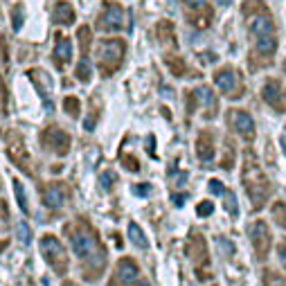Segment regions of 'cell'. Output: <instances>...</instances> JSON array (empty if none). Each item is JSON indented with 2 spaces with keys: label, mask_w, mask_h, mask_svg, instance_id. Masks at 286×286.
<instances>
[{
  "label": "cell",
  "mask_w": 286,
  "mask_h": 286,
  "mask_svg": "<svg viewBox=\"0 0 286 286\" xmlns=\"http://www.w3.org/2000/svg\"><path fill=\"white\" fill-rule=\"evenodd\" d=\"M185 2H187L190 7H198V5H203L205 0H185Z\"/></svg>",
  "instance_id": "obj_39"
},
{
  "label": "cell",
  "mask_w": 286,
  "mask_h": 286,
  "mask_svg": "<svg viewBox=\"0 0 286 286\" xmlns=\"http://www.w3.org/2000/svg\"><path fill=\"white\" fill-rule=\"evenodd\" d=\"M250 32L254 34V36H266V34H272V20L270 16H254L252 20H250Z\"/></svg>",
  "instance_id": "obj_16"
},
{
  "label": "cell",
  "mask_w": 286,
  "mask_h": 286,
  "mask_svg": "<svg viewBox=\"0 0 286 286\" xmlns=\"http://www.w3.org/2000/svg\"><path fill=\"white\" fill-rule=\"evenodd\" d=\"M97 56H100L102 72L108 77V74L120 66V61H122V56H124V43L118 41V38H113V41H110V38H108V41H102L100 48H97Z\"/></svg>",
  "instance_id": "obj_4"
},
{
  "label": "cell",
  "mask_w": 286,
  "mask_h": 286,
  "mask_svg": "<svg viewBox=\"0 0 286 286\" xmlns=\"http://www.w3.org/2000/svg\"><path fill=\"white\" fill-rule=\"evenodd\" d=\"M54 18H56V23L70 25L74 20V10L68 5V2H64V0H61L59 5L54 7Z\"/></svg>",
  "instance_id": "obj_18"
},
{
  "label": "cell",
  "mask_w": 286,
  "mask_h": 286,
  "mask_svg": "<svg viewBox=\"0 0 286 286\" xmlns=\"http://www.w3.org/2000/svg\"><path fill=\"white\" fill-rule=\"evenodd\" d=\"M214 84H216V88H218L221 92H226V95H232V90H234V72H232L230 68L218 70V72L214 74Z\"/></svg>",
  "instance_id": "obj_15"
},
{
  "label": "cell",
  "mask_w": 286,
  "mask_h": 286,
  "mask_svg": "<svg viewBox=\"0 0 286 286\" xmlns=\"http://www.w3.org/2000/svg\"><path fill=\"white\" fill-rule=\"evenodd\" d=\"M270 212H272V218H275L277 226L286 230V203L284 200H275V205L270 208Z\"/></svg>",
  "instance_id": "obj_21"
},
{
  "label": "cell",
  "mask_w": 286,
  "mask_h": 286,
  "mask_svg": "<svg viewBox=\"0 0 286 286\" xmlns=\"http://www.w3.org/2000/svg\"><path fill=\"white\" fill-rule=\"evenodd\" d=\"M122 162H124V167H126L128 172H140V164H138V160L133 158V156H124Z\"/></svg>",
  "instance_id": "obj_33"
},
{
  "label": "cell",
  "mask_w": 286,
  "mask_h": 286,
  "mask_svg": "<svg viewBox=\"0 0 286 286\" xmlns=\"http://www.w3.org/2000/svg\"><path fill=\"white\" fill-rule=\"evenodd\" d=\"M14 192H16V198H18L20 210H23V212L28 214V212H30V205H28V196H25V192H23V185H20V180H14Z\"/></svg>",
  "instance_id": "obj_25"
},
{
  "label": "cell",
  "mask_w": 286,
  "mask_h": 286,
  "mask_svg": "<svg viewBox=\"0 0 286 286\" xmlns=\"http://www.w3.org/2000/svg\"><path fill=\"white\" fill-rule=\"evenodd\" d=\"M10 158L16 162V167H20L25 174L34 176L32 158L28 156V151H25V144H23V142H12V144H10Z\"/></svg>",
  "instance_id": "obj_9"
},
{
  "label": "cell",
  "mask_w": 286,
  "mask_h": 286,
  "mask_svg": "<svg viewBox=\"0 0 286 286\" xmlns=\"http://www.w3.org/2000/svg\"><path fill=\"white\" fill-rule=\"evenodd\" d=\"M138 286H151V284L146 280H142V282H138Z\"/></svg>",
  "instance_id": "obj_40"
},
{
  "label": "cell",
  "mask_w": 286,
  "mask_h": 286,
  "mask_svg": "<svg viewBox=\"0 0 286 286\" xmlns=\"http://www.w3.org/2000/svg\"><path fill=\"white\" fill-rule=\"evenodd\" d=\"M66 234H68V241H70V246H72L74 254H77L82 262H92V268H95V272L100 275V266H95V259L100 264H104L106 252H104V248H102L97 234L90 230V226H88L86 221H74V223H70V226H66ZM88 280H95V275L90 272Z\"/></svg>",
  "instance_id": "obj_1"
},
{
  "label": "cell",
  "mask_w": 286,
  "mask_h": 286,
  "mask_svg": "<svg viewBox=\"0 0 286 286\" xmlns=\"http://www.w3.org/2000/svg\"><path fill=\"white\" fill-rule=\"evenodd\" d=\"M282 144H284V151H286V138H282Z\"/></svg>",
  "instance_id": "obj_42"
},
{
  "label": "cell",
  "mask_w": 286,
  "mask_h": 286,
  "mask_svg": "<svg viewBox=\"0 0 286 286\" xmlns=\"http://www.w3.org/2000/svg\"><path fill=\"white\" fill-rule=\"evenodd\" d=\"M172 198H174V205H178V208H180V205L185 203V198H187V196H185V194H174Z\"/></svg>",
  "instance_id": "obj_38"
},
{
  "label": "cell",
  "mask_w": 286,
  "mask_h": 286,
  "mask_svg": "<svg viewBox=\"0 0 286 286\" xmlns=\"http://www.w3.org/2000/svg\"><path fill=\"white\" fill-rule=\"evenodd\" d=\"M194 95H196V100H198V104H200V106H210V108H212V106H214V92L210 90L208 86H200V88H196V90H194Z\"/></svg>",
  "instance_id": "obj_22"
},
{
  "label": "cell",
  "mask_w": 286,
  "mask_h": 286,
  "mask_svg": "<svg viewBox=\"0 0 286 286\" xmlns=\"http://www.w3.org/2000/svg\"><path fill=\"white\" fill-rule=\"evenodd\" d=\"M151 192V187H149V182H144V185H136L133 187V194H138V196H146Z\"/></svg>",
  "instance_id": "obj_35"
},
{
  "label": "cell",
  "mask_w": 286,
  "mask_h": 286,
  "mask_svg": "<svg viewBox=\"0 0 286 286\" xmlns=\"http://www.w3.org/2000/svg\"><path fill=\"white\" fill-rule=\"evenodd\" d=\"M218 2H221V5H230V0H218Z\"/></svg>",
  "instance_id": "obj_41"
},
{
  "label": "cell",
  "mask_w": 286,
  "mask_h": 286,
  "mask_svg": "<svg viewBox=\"0 0 286 286\" xmlns=\"http://www.w3.org/2000/svg\"><path fill=\"white\" fill-rule=\"evenodd\" d=\"M77 77L82 79V82H88L90 79V64H88V59H82L77 66Z\"/></svg>",
  "instance_id": "obj_27"
},
{
  "label": "cell",
  "mask_w": 286,
  "mask_h": 286,
  "mask_svg": "<svg viewBox=\"0 0 286 286\" xmlns=\"http://www.w3.org/2000/svg\"><path fill=\"white\" fill-rule=\"evenodd\" d=\"M128 239H131V244H136L142 250L149 248V239L144 236V230L138 223H128Z\"/></svg>",
  "instance_id": "obj_17"
},
{
  "label": "cell",
  "mask_w": 286,
  "mask_h": 286,
  "mask_svg": "<svg viewBox=\"0 0 286 286\" xmlns=\"http://www.w3.org/2000/svg\"><path fill=\"white\" fill-rule=\"evenodd\" d=\"M277 254H280V262H282V266L286 268V241H282V244L277 246Z\"/></svg>",
  "instance_id": "obj_36"
},
{
  "label": "cell",
  "mask_w": 286,
  "mask_h": 286,
  "mask_svg": "<svg viewBox=\"0 0 286 286\" xmlns=\"http://www.w3.org/2000/svg\"><path fill=\"white\" fill-rule=\"evenodd\" d=\"M64 108L68 110V115H72V118H74V115L79 113V100H77V97H66V100H64Z\"/></svg>",
  "instance_id": "obj_29"
},
{
  "label": "cell",
  "mask_w": 286,
  "mask_h": 286,
  "mask_svg": "<svg viewBox=\"0 0 286 286\" xmlns=\"http://www.w3.org/2000/svg\"><path fill=\"white\" fill-rule=\"evenodd\" d=\"M244 187L248 192L250 200H252V208L262 210L266 205L268 196H270V182H268L262 167L254 162L250 154L246 156V162H244Z\"/></svg>",
  "instance_id": "obj_2"
},
{
  "label": "cell",
  "mask_w": 286,
  "mask_h": 286,
  "mask_svg": "<svg viewBox=\"0 0 286 286\" xmlns=\"http://www.w3.org/2000/svg\"><path fill=\"white\" fill-rule=\"evenodd\" d=\"M223 205H226L228 214H232V216H236V214H239V205H236L234 192H226V200H223Z\"/></svg>",
  "instance_id": "obj_26"
},
{
  "label": "cell",
  "mask_w": 286,
  "mask_h": 286,
  "mask_svg": "<svg viewBox=\"0 0 286 286\" xmlns=\"http://www.w3.org/2000/svg\"><path fill=\"white\" fill-rule=\"evenodd\" d=\"M102 28L104 30H120L122 28V7L120 5H108L102 14Z\"/></svg>",
  "instance_id": "obj_12"
},
{
  "label": "cell",
  "mask_w": 286,
  "mask_h": 286,
  "mask_svg": "<svg viewBox=\"0 0 286 286\" xmlns=\"http://www.w3.org/2000/svg\"><path fill=\"white\" fill-rule=\"evenodd\" d=\"M230 122L241 138H246V140H252L254 138V120L246 110H232Z\"/></svg>",
  "instance_id": "obj_7"
},
{
  "label": "cell",
  "mask_w": 286,
  "mask_h": 286,
  "mask_svg": "<svg viewBox=\"0 0 286 286\" xmlns=\"http://www.w3.org/2000/svg\"><path fill=\"white\" fill-rule=\"evenodd\" d=\"M138 272H140L138 264L133 262V259H128V257L120 259L118 268H115V277H118V282H122L124 286H131L133 282L138 280Z\"/></svg>",
  "instance_id": "obj_8"
},
{
  "label": "cell",
  "mask_w": 286,
  "mask_h": 286,
  "mask_svg": "<svg viewBox=\"0 0 286 286\" xmlns=\"http://www.w3.org/2000/svg\"><path fill=\"white\" fill-rule=\"evenodd\" d=\"M16 236H18V241L23 246H30V241H32V230H30V226L25 221L16 223Z\"/></svg>",
  "instance_id": "obj_23"
},
{
  "label": "cell",
  "mask_w": 286,
  "mask_h": 286,
  "mask_svg": "<svg viewBox=\"0 0 286 286\" xmlns=\"http://www.w3.org/2000/svg\"><path fill=\"white\" fill-rule=\"evenodd\" d=\"M167 64H169V68H172V72L176 74V77H182V72H185V66H182L180 61H176V59H167Z\"/></svg>",
  "instance_id": "obj_32"
},
{
  "label": "cell",
  "mask_w": 286,
  "mask_h": 286,
  "mask_svg": "<svg viewBox=\"0 0 286 286\" xmlns=\"http://www.w3.org/2000/svg\"><path fill=\"white\" fill-rule=\"evenodd\" d=\"M41 142L50 151H54V154H59V156H66L70 151V138L56 126H48L46 131L41 133Z\"/></svg>",
  "instance_id": "obj_6"
},
{
  "label": "cell",
  "mask_w": 286,
  "mask_h": 286,
  "mask_svg": "<svg viewBox=\"0 0 286 286\" xmlns=\"http://www.w3.org/2000/svg\"><path fill=\"white\" fill-rule=\"evenodd\" d=\"M72 59V43L66 36H56V48H54V61L56 66H66Z\"/></svg>",
  "instance_id": "obj_13"
},
{
  "label": "cell",
  "mask_w": 286,
  "mask_h": 286,
  "mask_svg": "<svg viewBox=\"0 0 286 286\" xmlns=\"http://www.w3.org/2000/svg\"><path fill=\"white\" fill-rule=\"evenodd\" d=\"M216 248H218V252L226 254V257L234 254V244H232L228 236H216Z\"/></svg>",
  "instance_id": "obj_24"
},
{
  "label": "cell",
  "mask_w": 286,
  "mask_h": 286,
  "mask_svg": "<svg viewBox=\"0 0 286 286\" xmlns=\"http://www.w3.org/2000/svg\"><path fill=\"white\" fill-rule=\"evenodd\" d=\"M41 254L56 272L68 270V254H66V248L54 234H46L41 239Z\"/></svg>",
  "instance_id": "obj_3"
},
{
  "label": "cell",
  "mask_w": 286,
  "mask_h": 286,
  "mask_svg": "<svg viewBox=\"0 0 286 286\" xmlns=\"http://www.w3.org/2000/svg\"><path fill=\"white\" fill-rule=\"evenodd\" d=\"M264 100L275 110H284V106H286V95L277 82H268L266 86H264Z\"/></svg>",
  "instance_id": "obj_10"
},
{
  "label": "cell",
  "mask_w": 286,
  "mask_h": 286,
  "mask_svg": "<svg viewBox=\"0 0 286 286\" xmlns=\"http://www.w3.org/2000/svg\"><path fill=\"white\" fill-rule=\"evenodd\" d=\"M277 50V38L272 34H266V36H257V52L264 56L272 54Z\"/></svg>",
  "instance_id": "obj_19"
},
{
  "label": "cell",
  "mask_w": 286,
  "mask_h": 286,
  "mask_svg": "<svg viewBox=\"0 0 286 286\" xmlns=\"http://www.w3.org/2000/svg\"><path fill=\"white\" fill-rule=\"evenodd\" d=\"M115 180H118V178H115V174L113 172H104L100 176V182H102V190H113V185H115Z\"/></svg>",
  "instance_id": "obj_28"
},
{
  "label": "cell",
  "mask_w": 286,
  "mask_h": 286,
  "mask_svg": "<svg viewBox=\"0 0 286 286\" xmlns=\"http://www.w3.org/2000/svg\"><path fill=\"white\" fill-rule=\"evenodd\" d=\"M64 190H61L56 182H52V185H46L43 187V205L50 210H59L61 205H64Z\"/></svg>",
  "instance_id": "obj_11"
},
{
  "label": "cell",
  "mask_w": 286,
  "mask_h": 286,
  "mask_svg": "<svg viewBox=\"0 0 286 286\" xmlns=\"http://www.w3.org/2000/svg\"><path fill=\"white\" fill-rule=\"evenodd\" d=\"M187 252H190V257L192 259H196V257H203V259H208V250H205V241L203 239H198V236L194 234V239L187 244Z\"/></svg>",
  "instance_id": "obj_20"
},
{
  "label": "cell",
  "mask_w": 286,
  "mask_h": 286,
  "mask_svg": "<svg viewBox=\"0 0 286 286\" xmlns=\"http://www.w3.org/2000/svg\"><path fill=\"white\" fill-rule=\"evenodd\" d=\"M196 156H198V160H203V162H210V160L214 158V144H212V136H210V133L198 136V140H196Z\"/></svg>",
  "instance_id": "obj_14"
},
{
  "label": "cell",
  "mask_w": 286,
  "mask_h": 286,
  "mask_svg": "<svg viewBox=\"0 0 286 286\" xmlns=\"http://www.w3.org/2000/svg\"><path fill=\"white\" fill-rule=\"evenodd\" d=\"M266 286H286V277L266 270Z\"/></svg>",
  "instance_id": "obj_30"
},
{
  "label": "cell",
  "mask_w": 286,
  "mask_h": 286,
  "mask_svg": "<svg viewBox=\"0 0 286 286\" xmlns=\"http://www.w3.org/2000/svg\"><path fill=\"white\" fill-rule=\"evenodd\" d=\"M14 30H20V7L14 10Z\"/></svg>",
  "instance_id": "obj_37"
},
{
  "label": "cell",
  "mask_w": 286,
  "mask_h": 286,
  "mask_svg": "<svg viewBox=\"0 0 286 286\" xmlns=\"http://www.w3.org/2000/svg\"><path fill=\"white\" fill-rule=\"evenodd\" d=\"M196 212H198L200 216H210V214L214 212V203H212V200H203V203H198Z\"/></svg>",
  "instance_id": "obj_31"
},
{
  "label": "cell",
  "mask_w": 286,
  "mask_h": 286,
  "mask_svg": "<svg viewBox=\"0 0 286 286\" xmlns=\"http://www.w3.org/2000/svg\"><path fill=\"white\" fill-rule=\"evenodd\" d=\"M210 192H212V194H226V190H223V182L216 180V178H212V180H210Z\"/></svg>",
  "instance_id": "obj_34"
},
{
  "label": "cell",
  "mask_w": 286,
  "mask_h": 286,
  "mask_svg": "<svg viewBox=\"0 0 286 286\" xmlns=\"http://www.w3.org/2000/svg\"><path fill=\"white\" fill-rule=\"evenodd\" d=\"M250 232V241H252V248L257 252L259 259H266L268 252H270V246H272V236H270V230L264 221H254L250 223L248 228Z\"/></svg>",
  "instance_id": "obj_5"
}]
</instances>
